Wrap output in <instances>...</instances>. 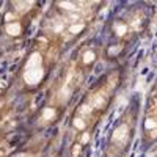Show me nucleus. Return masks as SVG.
<instances>
[{
    "label": "nucleus",
    "mask_w": 157,
    "mask_h": 157,
    "mask_svg": "<svg viewBox=\"0 0 157 157\" xmlns=\"http://www.w3.org/2000/svg\"><path fill=\"white\" fill-rule=\"evenodd\" d=\"M6 32H8V35H19L21 33V25L17 24V22H11V24H8L6 25Z\"/></svg>",
    "instance_id": "obj_1"
},
{
    "label": "nucleus",
    "mask_w": 157,
    "mask_h": 157,
    "mask_svg": "<svg viewBox=\"0 0 157 157\" xmlns=\"http://www.w3.org/2000/svg\"><path fill=\"white\" fill-rule=\"evenodd\" d=\"M93 60H94V54H93V52H90V50H88L86 54L83 55V61H85V63H91Z\"/></svg>",
    "instance_id": "obj_2"
},
{
    "label": "nucleus",
    "mask_w": 157,
    "mask_h": 157,
    "mask_svg": "<svg viewBox=\"0 0 157 157\" xmlns=\"http://www.w3.org/2000/svg\"><path fill=\"white\" fill-rule=\"evenodd\" d=\"M74 126H75L77 129H83V127H85V123H83L82 118H75V120H74Z\"/></svg>",
    "instance_id": "obj_3"
},
{
    "label": "nucleus",
    "mask_w": 157,
    "mask_h": 157,
    "mask_svg": "<svg viewBox=\"0 0 157 157\" xmlns=\"http://www.w3.org/2000/svg\"><path fill=\"white\" fill-rule=\"evenodd\" d=\"M83 29V24H80V25H78V24H75V25H72V27L69 29L71 30V33H78V32H80Z\"/></svg>",
    "instance_id": "obj_4"
}]
</instances>
